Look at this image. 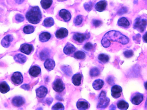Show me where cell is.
Wrapping results in <instances>:
<instances>
[{
    "label": "cell",
    "instance_id": "obj_43",
    "mask_svg": "<svg viewBox=\"0 0 147 110\" xmlns=\"http://www.w3.org/2000/svg\"><path fill=\"white\" fill-rule=\"evenodd\" d=\"M107 81L108 83H109L110 85H113V84H114V83H114V79H113V78L111 77V76L108 78Z\"/></svg>",
    "mask_w": 147,
    "mask_h": 110
},
{
    "label": "cell",
    "instance_id": "obj_5",
    "mask_svg": "<svg viewBox=\"0 0 147 110\" xmlns=\"http://www.w3.org/2000/svg\"><path fill=\"white\" fill-rule=\"evenodd\" d=\"M53 88L58 93H60L64 90L65 88V85L60 78H57L55 80L53 84Z\"/></svg>",
    "mask_w": 147,
    "mask_h": 110
},
{
    "label": "cell",
    "instance_id": "obj_30",
    "mask_svg": "<svg viewBox=\"0 0 147 110\" xmlns=\"http://www.w3.org/2000/svg\"><path fill=\"white\" fill-rule=\"evenodd\" d=\"M50 53L47 49H45L43 50L40 53V57L42 60H44L47 59L49 56Z\"/></svg>",
    "mask_w": 147,
    "mask_h": 110
},
{
    "label": "cell",
    "instance_id": "obj_49",
    "mask_svg": "<svg viewBox=\"0 0 147 110\" xmlns=\"http://www.w3.org/2000/svg\"></svg>",
    "mask_w": 147,
    "mask_h": 110
},
{
    "label": "cell",
    "instance_id": "obj_45",
    "mask_svg": "<svg viewBox=\"0 0 147 110\" xmlns=\"http://www.w3.org/2000/svg\"><path fill=\"white\" fill-rule=\"evenodd\" d=\"M46 100V104L49 105H50L53 101V99L52 98H47Z\"/></svg>",
    "mask_w": 147,
    "mask_h": 110
},
{
    "label": "cell",
    "instance_id": "obj_3",
    "mask_svg": "<svg viewBox=\"0 0 147 110\" xmlns=\"http://www.w3.org/2000/svg\"><path fill=\"white\" fill-rule=\"evenodd\" d=\"M147 26V19L142 17L137 18L135 19L133 25L134 29L140 32H143Z\"/></svg>",
    "mask_w": 147,
    "mask_h": 110
},
{
    "label": "cell",
    "instance_id": "obj_11",
    "mask_svg": "<svg viewBox=\"0 0 147 110\" xmlns=\"http://www.w3.org/2000/svg\"><path fill=\"white\" fill-rule=\"evenodd\" d=\"M59 15L65 22H68L71 19V15L68 11L63 9L61 10L59 13Z\"/></svg>",
    "mask_w": 147,
    "mask_h": 110
},
{
    "label": "cell",
    "instance_id": "obj_35",
    "mask_svg": "<svg viewBox=\"0 0 147 110\" xmlns=\"http://www.w3.org/2000/svg\"><path fill=\"white\" fill-rule=\"evenodd\" d=\"M62 70L66 75L68 76H71L72 75V69L69 66H62Z\"/></svg>",
    "mask_w": 147,
    "mask_h": 110
},
{
    "label": "cell",
    "instance_id": "obj_13",
    "mask_svg": "<svg viewBox=\"0 0 147 110\" xmlns=\"http://www.w3.org/2000/svg\"><path fill=\"white\" fill-rule=\"evenodd\" d=\"M48 93L47 88L44 86H41L36 90V95L40 98L45 97Z\"/></svg>",
    "mask_w": 147,
    "mask_h": 110
},
{
    "label": "cell",
    "instance_id": "obj_42",
    "mask_svg": "<svg viewBox=\"0 0 147 110\" xmlns=\"http://www.w3.org/2000/svg\"><path fill=\"white\" fill-rule=\"evenodd\" d=\"M93 24L95 27H98L102 24V22L100 20H94L93 21Z\"/></svg>",
    "mask_w": 147,
    "mask_h": 110
},
{
    "label": "cell",
    "instance_id": "obj_41",
    "mask_svg": "<svg viewBox=\"0 0 147 110\" xmlns=\"http://www.w3.org/2000/svg\"><path fill=\"white\" fill-rule=\"evenodd\" d=\"M93 48V45L92 44L90 43H87V44H85L84 46V48L85 50L87 51H89L92 50Z\"/></svg>",
    "mask_w": 147,
    "mask_h": 110
},
{
    "label": "cell",
    "instance_id": "obj_6",
    "mask_svg": "<svg viewBox=\"0 0 147 110\" xmlns=\"http://www.w3.org/2000/svg\"><path fill=\"white\" fill-rule=\"evenodd\" d=\"M144 96L139 93H134L130 98L131 102L135 105H139L143 100Z\"/></svg>",
    "mask_w": 147,
    "mask_h": 110
},
{
    "label": "cell",
    "instance_id": "obj_32",
    "mask_svg": "<svg viewBox=\"0 0 147 110\" xmlns=\"http://www.w3.org/2000/svg\"><path fill=\"white\" fill-rule=\"evenodd\" d=\"M74 56L75 59H78V60H83L85 58L86 55L83 52L78 51L74 54Z\"/></svg>",
    "mask_w": 147,
    "mask_h": 110
},
{
    "label": "cell",
    "instance_id": "obj_2",
    "mask_svg": "<svg viewBox=\"0 0 147 110\" xmlns=\"http://www.w3.org/2000/svg\"><path fill=\"white\" fill-rule=\"evenodd\" d=\"M26 18L28 21L33 24L38 23L42 18V14L38 7H33L27 12Z\"/></svg>",
    "mask_w": 147,
    "mask_h": 110
},
{
    "label": "cell",
    "instance_id": "obj_15",
    "mask_svg": "<svg viewBox=\"0 0 147 110\" xmlns=\"http://www.w3.org/2000/svg\"><path fill=\"white\" fill-rule=\"evenodd\" d=\"M12 104L15 106L19 107L24 104V99L21 96H16L13 99Z\"/></svg>",
    "mask_w": 147,
    "mask_h": 110
},
{
    "label": "cell",
    "instance_id": "obj_23",
    "mask_svg": "<svg viewBox=\"0 0 147 110\" xmlns=\"http://www.w3.org/2000/svg\"><path fill=\"white\" fill-rule=\"evenodd\" d=\"M104 84V82L101 79H98L95 80L93 84V87L95 90H100L103 88Z\"/></svg>",
    "mask_w": 147,
    "mask_h": 110
},
{
    "label": "cell",
    "instance_id": "obj_39",
    "mask_svg": "<svg viewBox=\"0 0 147 110\" xmlns=\"http://www.w3.org/2000/svg\"><path fill=\"white\" fill-rule=\"evenodd\" d=\"M84 7L86 11H91L92 10V7H93L92 2H89L84 4Z\"/></svg>",
    "mask_w": 147,
    "mask_h": 110
},
{
    "label": "cell",
    "instance_id": "obj_16",
    "mask_svg": "<svg viewBox=\"0 0 147 110\" xmlns=\"http://www.w3.org/2000/svg\"><path fill=\"white\" fill-rule=\"evenodd\" d=\"M44 66L46 70L48 71H50L53 70L55 66V62L52 59H46L44 63Z\"/></svg>",
    "mask_w": 147,
    "mask_h": 110
},
{
    "label": "cell",
    "instance_id": "obj_44",
    "mask_svg": "<svg viewBox=\"0 0 147 110\" xmlns=\"http://www.w3.org/2000/svg\"><path fill=\"white\" fill-rule=\"evenodd\" d=\"M23 89H24V90H28L30 89V86L28 84H24V85H22L21 87Z\"/></svg>",
    "mask_w": 147,
    "mask_h": 110
},
{
    "label": "cell",
    "instance_id": "obj_38",
    "mask_svg": "<svg viewBox=\"0 0 147 110\" xmlns=\"http://www.w3.org/2000/svg\"><path fill=\"white\" fill-rule=\"evenodd\" d=\"M83 21V18L82 17L81 15H79V16H77L75 19V21H74V23H75V24L76 25H80L82 23Z\"/></svg>",
    "mask_w": 147,
    "mask_h": 110
},
{
    "label": "cell",
    "instance_id": "obj_47",
    "mask_svg": "<svg viewBox=\"0 0 147 110\" xmlns=\"http://www.w3.org/2000/svg\"><path fill=\"white\" fill-rule=\"evenodd\" d=\"M24 0H16V3L18 4H22Z\"/></svg>",
    "mask_w": 147,
    "mask_h": 110
},
{
    "label": "cell",
    "instance_id": "obj_8",
    "mask_svg": "<svg viewBox=\"0 0 147 110\" xmlns=\"http://www.w3.org/2000/svg\"><path fill=\"white\" fill-rule=\"evenodd\" d=\"M11 80L13 83L16 85L21 84L23 80V75L19 72H16L12 76Z\"/></svg>",
    "mask_w": 147,
    "mask_h": 110
},
{
    "label": "cell",
    "instance_id": "obj_36",
    "mask_svg": "<svg viewBox=\"0 0 147 110\" xmlns=\"http://www.w3.org/2000/svg\"><path fill=\"white\" fill-rule=\"evenodd\" d=\"M52 110H63L64 109V106L62 103H57L53 106Z\"/></svg>",
    "mask_w": 147,
    "mask_h": 110
},
{
    "label": "cell",
    "instance_id": "obj_22",
    "mask_svg": "<svg viewBox=\"0 0 147 110\" xmlns=\"http://www.w3.org/2000/svg\"><path fill=\"white\" fill-rule=\"evenodd\" d=\"M117 24L121 27L127 28L130 26V23L127 19L125 17H121L118 20Z\"/></svg>",
    "mask_w": 147,
    "mask_h": 110
},
{
    "label": "cell",
    "instance_id": "obj_9",
    "mask_svg": "<svg viewBox=\"0 0 147 110\" xmlns=\"http://www.w3.org/2000/svg\"><path fill=\"white\" fill-rule=\"evenodd\" d=\"M122 89L121 86L115 85L111 88V95L115 99H117L121 97Z\"/></svg>",
    "mask_w": 147,
    "mask_h": 110
},
{
    "label": "cell",
    "instance_id": "obj_19",
    "mask_svg": "<svg viewBox=\"0 0 147 110\" xmlns=\"http://www.w3.org/2000/svg\"><path fill=\"white\" fill-rule=\"evenodd\" d=\"M41 72V69L38 66H33L31 68L29 71V74L33 77H37Z\"/></svg>",
    "mask_w": 147,
    "mask_h": 110
},
{
    "label": "cell",
    "instance_id": "obj_48",
    "mask_svg": "<svg viewBox=\"0 0 147 110\" xmlns=\"http://www.w3.org/2000/svg\"><path fill=\"white\" fill-rule=\"evenodd\" d=\"M144 88L147 90V81L145 82L144 84Z\"/></svg>",
    "mask_w": 147,
    "mask_h": 110
},
{
    "label": "cell",
    "instance_id": "obj_18",
    "mask_svg": "<svg viewBox=\"0 0 147 110\" xmlns=\"http://www.w3.org/2000/svg\"><path fill=\"white\" fill-rule=\"evenodd\" d=\"M76 48L75 46L72 44L68 43L64 47L63 51L66 55H70L74 52Z\"/></svg>",
    "mask_w": 147,
    "mask_h": 110
},
{
    "label": "cell",
    "instance_id": "obj_26",
    "mask_svg": "<svg viewBox=\"0 0 147 110\" xmlns=\"http://www.w3.org/2000/svg\"><path fill=\"white\" fill-rule=\"evenodd\" d=\"M51 38V35L47 32H44L39 35V40L41 42H45L48 41Z\"/></svg>",
    "mask_w": 147,
    "mask_h": 110
},
{
    "label": "cell",
    "instance_id": "obj_7",
    "mask_svg": "<svg viewBox=\"0 0 147 110\" xmlns=\"http://www.w3.org/2000/svg\"><path fill=\"white\" fill-rule=\"evenodd\" d=\"M90 37V34L89 33L85 34H81L76 33L74 34L73 38L75 41L82 43L86 39H88Z\"/></svg>",
    "mask_w": 147,
    "mask_h": 110
},
{
    "label": "cell",
    "instance_id": "obj_14",
    "mask_svg": "<svg viewBox=\"0 0 147 110\" xmlns=\"http://www.w3.org/2000/svg\"><path fill=\"white\" fill-rule=\"evenodd\" d=\"M77 107L79 110H84L89 107V104L87 101L84 99H79L77 103Z\"/></svg>",
    "mask_w": 147,
    "mask_h": 110
},
{
    "label": "cell",
    "instance_id": "obj_37",
    "mask_svg": "<svg viewBox=\"0 0 147 110\" xmlns=\"http://www.w3.org/2000/svg\"><path fill=\"white\" fill-rule=\"evenodd\" d=\"M124 55L126 58H130L132 57L134 55L133 51L132 50H127L124 52Z\"/></svg>",
    "mask_w": 147,
    "mask_h": 110
},
{
    "label": "cell",
    "instance_id": "obj_25",
    "mask_svg": "<svg viewBox=\"0 0 147 110\" xmlns=\"http://www.w3.org/2000/svg\"><path fill=\"white\" fill-rule=\"evenodd\" d=\"M117 107L120 110H127L129 107V104L125 101L121 100L117 102Z\"/></svg>",
    "mask_w": 147,
    "mask_h": 110
},
{
    "label": "cell",
    "instance_id": "obj_12",
    "mask_svg": "<svg viewBox=\"0 0 147 110\" xmlns=\"http://www.w3.org/2000/svg\"><path fill=\"white\" fill-rule=\"evenodd\" d=\"M68 35V31L65 28H61L57 30L56 32L55 35L58 39L64 38Z\"/></svg>",
    "mask_w": 147,
    "mask_h": 110
},
{
    "label": "cell",
    "instance_id": "obj_31",
    "mask_svg": "<svg viewBox=\"0 0 147 110\" xmlns=\"http://www.w3.org/2000/svg\"><path fill=\"white\" fill-rule=\"evenodd\" d=\"M98 59L103 63H106L109 60V57L106 54H101L98 56Z\"/></svg>",
    "mask_w": 147,
    "mask_h": 110
},
{
    "label": "cell",
    "instance_id": "obj_1",
    "mask_svg": "<svg viewBox=\"0 0 147 110\" xmlns=\"http://www.w3.org/2000/svg\"><path fill=\"white\" fill-rule=\"evenodd\" d=\"M118 42L122 44H128L129 39L126 36L121 33L120 32L116 31H111L107 32L103 37L101 43L102 45L108 48L110 46L111 41Z\"/></svg>",
    "mask_w": 147,
    "mask_h": 110
},
{
    "label": "cell",
    "instance_id": "obj_24",
    "mask_svg": "<svg viewBox=\"0 0 147 110\" xmlns=\"http://www.w3.org/2000/svg\"><path fill=\"white\" fill-rule=\"evenodd\" d=\"M15 61L20 64H23L26 62L27 58L25 56L21 54H18L15 55L14 57Z\"/></svg>",
    "mask_w": 147,
    "mask_h": 110
},
{
    "label": "cell",
    "instance_id": "obj_29",
    "mask_svg": "<svg viewBox=\"0 0 147 110\" xmlns=\"http://www.w3.org/2000/svg\"><path fill=\"white\" fill-rule=\"evenodd\" d=\"M52 3L53 0H42L40 2L42 7L45 10L50 7Z\"/></svg>",
    "mask_w": 147,
    "mask_h": 110
},
{
    "label": "cell",
    "instance_id": "obj_33",
    "mask_svg": "<svg viewBox=\"0 0 147 110\" xmlns=\"http://www.w3.org/2000/svg\"><path fill=\"white\" fill-rule=\"evenodd\" d=\"M34 31V28L32 25H27L23 28V32L26 34H30L33 32Z\"/></svg>",
    "mask_w": 147,
    "mask_h": 110
},
{
    "label": "cell",
    "instance_id": "obj_40",
    "mask_svg": "<svg viewBox=\"0 0 147 110\" xmlns=\"http://www.w3.org/2000/svg\"><path fill=\"white\" fill-rule=\"evenodd\" d=\"M16 20L18 22H22L24 20V18L23 15L20 14H17L15 16Z\"/></svg>",
    "mask_w": 147,
    "mask_h": 110
},
{
    "label": "cell",
    "instance_id": "obj_34",
    "mask_svg": "<svg viewBox=\"0 0 147 110\" xmlns=\"http://www.w3.org/2000/svg\"><path fill=\"white\" fill-rule=\"evenodd\" d=\"M90 75L92 77H97L100 74V71L97 68H92L90 71Z\"/></svg>",
    "mask_w": 147,
    "mask_h": 110
},
{
    "label": "cell",
    "instance_id": "obj_20",
    "mask_svg": "<svg viewBox=\"0 0 147 110\" xmlns=\"http://www.w3.org/2000/svg\"><path fill=\"white\" fill-rule=\"evenodd\" d=\"M82 78V76L81 74L78 73L75 74L73 76L72 78L73 83L76 86H80L81 83Z\"/></svg>",
    "mask_w": 147,
    "mask_h": 110
},
{
    "label": "cell",
    "instance_id": "obj_4",
    "mask_svg": "<svg viewBox=\"0 0 147 110\" xmlns=\"http://www.w3.org/2000/svg\"><path fill=\"white\" fill-rule=\"evenodd\" d=\"M109 99L106 96V93L102 91L99 97V103L97 105V108H106L109 105Z\"/></svg>",
    "mask_w": 147,
    "mask_h": 110
},
{
    "label": "cell",
    "instance_id": "obj_46",
    "mask_svg": "<svg viewBox=\"0 0 147 110\" xmlns=\"http://www.w3.org/2000/svg\"><path fill=\"white\" fill-rule=\"evenodd\" d=\"M143 40L144 43H147V32H145L144 35L143 36Z\"/></svg>",
    "mask_w": 147,
    "mask_h": 110
},
{
    "label": "cell",
    "instance_id": "obj_28",
    "mask_svg": "<svg viewBox=\"0 0 147 110\" xmlns=\"http://www.w3.org/2000/svg\"><path fill=\"white\" fill-rule=\"evenodd\" d=\"M54 24V21L52 18L49 17L45 19L43 25L45 27H50L53 26Z\"/></svg>",
    "mask_w": 147,
    "mask_h": 110
},
{
    "label": "cell",
    "instance_id": "obj_10",
    "mask_svg": "<svg viewBox=\"0 0 147 110\" xmlns=\"http://www.w3.org/2000/svg\"><path fill=\"white\" fill-rule=\"evenodd\" d=\"M33 46L32 45L24 44L20 46V50L24 54L29 55L33 50Z\"/></svg>",
    "mask_w": 147,
    "mask_h": 110
},
{
    "label": "cell",
    "instance_id": "obj_17",
    "mask_svg": "<svg viewBox=\"0 0 147 110\" xmlns=\"http://www.w3.org/2000/svg\"><path fill=\"white\" fill-rule=\"evenodd\" d=\"M13 40V38L12 35L8 34L3 38L1 41V44L4 47L7 48L10 46L11 42H12Z\"/></svg>",
    "mask_w": 147,
    "mask_h": 110
},
{
    "label": "cell",
    "instance_id": "obj_27",
    "mask_svg": "<svg viewBox=\"0 0 147 110\" xmlns=\"http://www.w3.org/2000/svg\"><path fill=\"white\" fill-rule=\"evenodd\" d=\"M10 88L9 85L5 81L1 82L0 83V92L2 93H6L9 92Z\"/></svg>",
    "mask_w": 147,
    "mask_h": 110
},
{
    "label": "cell",
    "instance_id": "obj_21",
    "mask_svg": "<svg viewBox=\"0 0 147 110\" xmlns=\"http://www.w3.org/2000/svg\"><path fill=\"white\" fill-rule=\"evenodd\" d=\"M107 5V2L105 1H99L95 5V10L99 12L103 11L106 8Z\"/></svg>",
    "mask_w": 147,
    "mask_h": 110
}]
</instances>
